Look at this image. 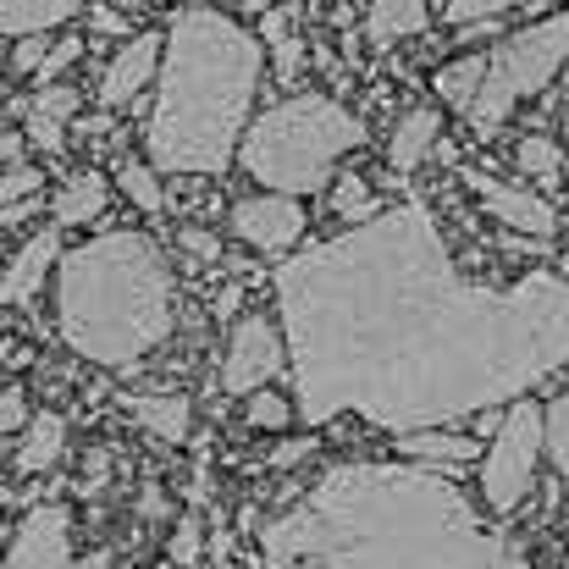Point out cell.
Masks as SVG:
<instances>
[{"instance_id":"obj_1","label":"cell","mask_w":569,"mask_h":569,"mask_svg":"<svg viewBox=\"0 0 569 569\" xmlns=\"http://www.w3.org/2000/svg\"><path fill=\"white\" fill-rule=\"evenodd\" d=\"M271 288L310 426L360 415L392 437L426 431L515 403L569 366L565 277H465L420 199L288 254Z\"/></svg>"},{"instance_id":"obj_2","label":"cell","mask_w":569,"mask_h":569,"mask_svg":"<svg viewBox=\"0 0 569 569\" xmlns=\"http://www.w3.org/2000/svg\"><path fill=\"white\" fill-rule=\"evenodd\" d=\"M515 542L426 465H332L260 526L266 569H503Z\"/></svg>"},{"instance_id":"obj_3","label":"cell","mask_w":569,"mask_h":569,"mask_svg":"<svg viewBox=\"0 0 569 569\" xmlns=\"http://www.w3.org/2000/svg\"><path fill=\"white\" fill-rule=\"evenodd\" d=\"M266 50L260 39L216 6H189L167 28V56L156 78V111L144 122V150L156 172L221 178L243 150V122L260 94Z\"/></svg>"},{"instance_id":"obj_4","label":"cell","mask_w":569,"mask_h":569,"mask_svg":"<svg viewBox=\"0 0 569 569\" xmlns=\"http://www.w3.org/2000/svg\"><path fill=\"white\" fill-rule=\"evenodd\" d=\"M56 327L89 366H139L178 327V282L144 232L89 238L56 266Z\"/></svg>"},{"instance_id":"obj_5","label":"cell","mask_w":569,"mask_h":569,"mask_svg":"<svg viewBox=\"0 0 569 569\" xmlns=\"http://www.w3.org/2000/svg\"><path fill=\"white\" fill-rule=\"evenodd\" d=\"M366 144V122L332 94H288L243 133L238 167L271 193H321L332 167Z\"/></svg>"},{"instance_id":"obj_6","label":"cell","mask_w":569,"mask_h":569,"mask_svg":"<svg viewBox=\"0 0 569 569\" xmlns=\"http://www.w3.org/2000/svg\"><path fill=\"white\" fill-rule=\"evenodd\" d=\"M487 56H492V61H487V83H481V94H476V106H470V128H476L481 139H492V133L520 111V100L542 94L569 67V11H553V17H542V22L509 33V39H503L498 50H487Z\"/></svg>"},{"instance_id":"obj_7","label":"cell","mask_w":569,"mask_h":569,"mask_svg":"<svg viewBox=\"0 0 569 569\" xmlns=\"http://www.w3.org/2000/svg\"><path fill=\"white\" fill-rule=\"evenodd\" d=\"M542 442H548V409L531 403V398H515L503 409V420L492 426V442L476 465L481 470V498H487L492 515H515L531 498Z\"/></svg>"},{"instance_id":"obj_8","label":"cell","mask_w":569,"mask_h":569,"mask_svg":"<svg viewBox=\"0 0 569 569\" xmlns=\"http://www.w3.org/2000/svg\"><path fill=\"white\" fill-rule=\"evenodd\" d=\"M282 366H288V338L277 332V321L243 316L227 338V355H221V392L254 398L260 387H271V377H282Z\"/></svg>"},{"instance_id":"obj_9","label":"cell","mask_w":569,"mask_h":569,"mask_svg":"<svg viewBox=\"0 0 569 569\" xmlns=\"http://www.w3.org/2000/svg\"><path fill=\"white\" fill-rule=\"evenodd\" d=\"M6 569H111V553H72V520L56 503H39L22 515L11 548H6Z\"/></svg>"},{"instance_id":"obj_10","label":"cell","mask_w":569,"mask_h":569,"mask_svg":"<svg viewBox=\"0 0 569 569\" xmlns=\"http://www.w3.org/2000/svg\"><path fill=\"white\" fill-rule=\"evenodd\" d=\"M227 227H232L238 243H249L254 254H299L310 216H305V204H299L293 193L266 189V193H254V199H238L232 216H227Z\"/></svg>"},{"instance_id":"obj_11","label":"cell","mask_w":569,"mask_h":569,"mask_svg":"<svg viewBox=\"0 0 569 569\" xmlns=\"http://www.w3.org/2000/svg\"><path fill=\"white\" fill-rule=\"evenodd\" d=\"M459 178L470 183V193L481 199V210H487L492 221L515 227L520 238H553V232H559V210H553L542 193L498 183V178H487V172H459Z\"/></svg>"},{"instance_id":"obj_12","label":"cell","mask_w":569,"mask_h":569,"mask_svg":"<svg viewBox=\"0 0 569 569\" xmlns=\"http://www.w3.org/2000/svg\"><path fill=\"white\" fill-rule=\"evenodd\" d=\"M161 56H167V33H133V39H122V50L100 72V106L106 111L133 106L150 89V78H161Z\"/></svg>"},{"instance_id":"obj_13","label":"cell","mask_w":569,"mask_h":569,"mask_svg":"<svg viewBox=\"0 0 569 569\" xmlns=\"http://www.w3.org/2000/svg\"><path fill=\"white\" fill-rule=\"evenodd\" d=\"M78 89L72 83H44L39 94H28L22 106H11V111H22V128H28V144L39 150V156H61V144H67V128H72V117H78Z\"/></svg>"},{"instance_id":"obj_14","label":"cell","mask_w":569,"mask_h":569,"mask_svg":"<svg viewBox=\"0 0 569 569\" xmlns=\"http://www.w3.org/2000/svg\"><path fill=\"white\" fill-rule=\"evenodd\" d=\"M56 260H61V227H39V232L11 254L0 299H6L11 310H33V299H39V288H44V277H50Z\"/></svg>"},{"instance_id":"obj_15","label":"cell","mask_w":569,"mask_h":569,"mask_svg":"<svg viewBox=\"0 0 569 569\" xmlns=\"http://www.w3.org/2000/svg\"><path fill=\"white\" fill-rule=\"evenodd\" d=\"M481 442L465 437V431H442V426H426V431H398V459L409 465H426V470H459V465H481Z\"/></svg>"},{"instance_id":"obj_16","label":"cell","mask_w":569,"mask_h":569,"mask_svg":"<svg viewBox=\"0 0 569 569\" xmlns=\"http://www.w3.org/2000/svg\"><path fill=\"white\" fill-rule=\"evenodd\" d=\"M437 133H442V111H431V106L403 111L392 139H387V167L392 172H415L426 156H437Z\"/></svg>"},{"instance_id":"obj_17","label":"cell","mask_w":569,"mask_h":569,"mask_svg":"<svg viewBox=\"0 0 569 569\" xmlns=\"http://www.w3.org/2000/svg\"><path fill=\"white\" fill-rule=\"evenodd\" d=\"M61 448H67V420L56 409H44V415L28 420V431H22V442L11 453V470L17 476H39V470L61 465Z\"/></svg>"},{"instance_id":"obj_18","label":"cell","mask_w":569,"mask_h":569,"mask_svg":"<svg viewBox=\"0 0 569 569\" xmlns=\"http://www.w3.org/2000/svg\"><path fill=\"white\" fill-rule=\"evenodd\" d=\"M128 415L161 442H189L193 431V403L183 392H144V398L128 403Z\"/></svg>"},{"instance_id":"obj_19","label":"cell","mask_w":569,"mask_h":569,"mask_svg":"<svg viewBox=\"0 0 569 569\" xmlns=\"http://www.w3.org/2000/svg\"><path fill=\"white\" fill-rule=\"evenodd\" d=\"M78 11H83V0H0V28L17 44V39H39V33L72 22Z\"/></svg>"},{"instance_id":"obj_20","label":"cell","mask_w":569,"mask_h":569,"mask_svg":"<svg viewBox=\"0 0 569 569\" xmlns=\"http://www.w3.org/2000/svg\"><path fill=\"white\" fill-rule=\"evenodd\" d=\"M106 199H111V189H106L100 172H72L61 183V193L50 199V216H56V227H83L106 210Z\"/></svg>"},{"instance_id":"obj_21","label":"cell","mask_w":569,"mask_h":569,"mask_svg":"<svg viewBox=\"0 0 569 569\" xmlns=\"http://www.w3.org/2000/svg\"><path fill=\"white\" fill-rule=\"evenodd\" d=\"M426 17H431V6L426 0H377L371 6V17H366V39L387 50V44H398V39H409V33H420L426 28Z\"/></svg>"},{"instance_id":"obj_22","label":"cell","mask_w":569,"mask_h":569,"mask_svg":"<svg viewBox=\"0 0 569 569\" xmlns=\"http://www.w3.org/2000/svg\"><path fill=\"white\" fill-rule=\"evenodd\" d=\"M487 61L492 56H453V61H442L437 67V100H448V106H459V111H470L476 106V94H481V83H487Z\"/></svg>"},{"instance_id":"obj_23","label":"cell","mask_w":569,"mask_h":569,"mask_svg":"<svg viewBox=\"0 0 569 569\" xmlns=\"http://www.w3.org/2000/svg\"><path fill=\"white\" fill-rule=\"evenodd\" d=\"M260 33L271 39V56H277V72H282V78H299V72H305V39L293 33V17H282V11H266V22H260Z\"/></svg>"},{"instance_id":"obj_24","label":"cell","mask_w":569,"mask_h":569,"mask_svg":"<svg viewBox=\"0 0 569 569\" xmlns=\"http://www.w3.org/2000/svg\"><path fill=\"white\" fill-rule=\"evenodd\" d=\"M117 189L128 193L139 210H167V193H161V172H156V161H122L117 167Z\"/></svg>"},{"instance_id":"obj_25","label":"cell","mask_w":569,"mask_h":569,"mask_svg":"<svg viewBox=\"0 0 569 569\" xmlns=\"http://www.w3.org/2000/svg\"><path fill=\"white\" fill-rule=\"evenodd\" d=\"M332 210L343 216V221H355V227H366V221H377V193L366 189V178L360 172H343L338 183H332Z\"/></svg>"},{"instance_id":"obj_26","label":"cell","mask_w":569,"mask_h":569,"mask_svg":"<svg viewBox=\"0 0 569 569\" xmlns=\"http://www.w3.org/2000/svg\"><path fill=\"white\" fill-rule=\"evenodd\" d=\"M515 167H520L526 178H537V183H548V178L559 172V144H553L548 133H526V139L515 144Z\"/></svg>"},{"instance_id":"obj_27","label":"cell","mask_w":569,"mask_h":569,"mask_svg":"<svg viewBox=\"0 0 569 569\" xmlns=\"http://www.w3.org/2000/svg\"><path fill=\"white\" fill-rule=\"evenodd\" d=\"M293 415H299V403H288L282 392L260 387V392L249 398V415H243V420H249L254 431H288V426H293Z\"/></svg>"},{"instance_id":"obj_28","label":"cell","mask_w":569,"mask_h":569,"mask_svg":"<svg viewBox=\"0 0 569 569\" xmlns=\"http://www.w3.org/2000/svg\"><path fill=\"white\" fill-rule=\"evenodd\" d=\"M548 459L565 481V498H569V387L548 403Z\"/></svg>"},{"instance_id":"obj_29","label":"cell","mask_w":569,"mask_h":569,"mask_svg":"<svg viewBox=\"0 0 569 569\" xmlns=\"http://www.w3.org/2000/svg\"><path fill=\"white\" fill-rule=\"evenodd\" d=\"M520 0H448V22L453 28H487V17L515 11Z\"/></svg>"},{"instance_id":"obj_30","label":"cell","mask_w":569,"mask_h":569,"mask_svg":"<svg viewBox=\"0 0 569 569\" xmlns=\"http://www.w3.org/2000/svg\"><path fill=\"white\" fill-rule=\"evenodd\" d=\"M39 189H44V172H39V167H6L0 199H6V204H22V199H33Z\"/></svg>"},{"instance_id":"obj_31","label":"cell","mask_w":569,"mask_h":569,"mask_svg":"<svg viewBox=\"0 0 569 569\" xmlns=\"http://www.w3.org/2000/svg\"><path fill=\"white\" fill-rule=\"evenodd\" d=\"M78 56H83V39H61V44H50L44 67L33 72V78H39V89H44V83H61V72H67V67H72Z\"/></svg>"},{"instance_id":"obj_32","label":"cell","mask_w":569,"mask_h":569,"mask_svg":"<svg viewBox=\"0 0 569 569\" xmlns=\"http://www.w3.org/2000/svg\"><path fill=\"white\" fill-rule=\"evenodd\" d=\"M178 243H183V254H189L193 266H216V260H221V243H216L210 227H183Z\"/></svg>"},{"instance_id":"obj_33","label":"cell","mask_w":569,"mask_h":569,"mask_svg":"<svg viewBox=\"0 0 569 569\" xmlns=\"http://www.w3.org/2000/svg\"><path fill=\"white\" fill-rule=\"evenodd\" d=\"M44 56H50L44 33H39V39H17V44H11V72H39Z\"/></svg>"},{"instance_id":"obj_34","label":"cell","mask_w":569,"mask_h":569,"mask_svg":"<svg viewBox=\"0 0 569 569\" xmlns=\"http://www.w3.org/2000/svg\"><path fill=\"white\" fill-rule=\"evenodd\" d=\"M199 548H204L199 520H183V526H178V537H172V565H193V559H199Z\"/></svg>"},{"instance_id":"obj_35","label":"cell","mask_w":569,"mask_h":569,"mask_svg":"<svg viewBox=\"0 0 569 569\" xmlns=\"http://www.w3.org/2000/svg\"><path fill=\"white\" fill-rule=\"evenodd\" d=\"M0 415H6V420H0L6 431H28V420H33V415H28V398H22V387H6V398H0Z\"/></svg>"},{"instance_id":"obj_36","label":"cell","mask_w":569,"mask_h":569,"mask_svg":"<svg viewBox=\"0 0 569 569\" xmlns=\"http://www.w3.org/2000/svg\"><path fill=\"white\" fill-rule=\"evenodd\" d=\"M310 453H316V442H310V437H293V442L271 448V453H266V465H271V470H293V465H299V459H310Z\"/></svg>"},{"instance_id":"obj_37","label":"cell","mask_w":569,"mask_h":569,"mask_svg":"<svg viewBox=\"0 0 569 569\" xmlns=\"http://www.w3.org/2000/svg\"><path fill=\"white\" fill-rule=\"evenodd\" d=\"M94 33H111V39H122V33H128V17H122L117 6H94Z\"/></svg>"},{"instance_id":"obj_38","label":"cell","mask_w":569,"mask_h":569,"mask_svg":"<svg viewBox=\"0 0 569 569\" xmlns=\"http://www.w3.org/2000/svg\"><path fill=\"white\" fill-rule=\"evenodd\" d=\"M238 299H243V288L232 282V288H221V299H216V316H232L238 310Z\"/></svg>"},{"instance_id":"obj_39","label":"cell","mask_w":569,"mask_h":569,"mask_svg":"<svg viewBox=\"0 0 569 569\" xmlns=\"http://www.w3.org/2000/svg\"><path fill=\"white\" fill-rule=\"evenodd\" d=\"M161 515H167V498L156 487H144V520H161Z\"/></svg>"},{"instance_id":"obj_40","label":"cell","mask_w":569,"mask_h":569,"mask_svg":"<svg viewBox=\"0 0 569 569\" xmlns=\"http://www.w3.org/2000/svg\"><path fill=\"white\" fill-rule=\"evenodd\" d=\"M6 161L22 167V139H17V133H6Z\"/></svg>"},{"instance_id":"obj_41","label":"cell","mask_w":569,"mask_h":569,"mask_svg":"<svg viewBox=\"0 0 569 569\" xmlns=\"http://www.w3.org/2000/svg\"><path fill=\"white\" fill-rule=\"evenodd\" d=\"M503 569H531V559H526L520 548H509V559H503Z\"/></svg>"},{"instance_id":"obj_42","label":"cell","mask_w":569,"mask_h":569,"mask_svg":"<svg viewBox=\"0 0 569 569\" xmlns=\"http://www.w3.org/2000/svg\"><path fill=\"white\" fill-rule=\"evenodd\" d=\"M565 128H569V117H565Z\"/></svg>"}]
</instances>
